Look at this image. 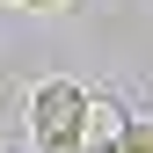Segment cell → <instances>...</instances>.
I'll return each mask as SVG.
<instances>
[{
	"instance_id": "1",
	"label": "cell",
	"mask_w": 153,
	"mask_h": 153,
	"mask_svg": "<svg viewBox=\"0 0 153 153\" xmlns=\"http://www.w3.org/2000/svg\"><path fill=\"white\" fill-rule=\"evenodd\" d=\"M80 109H88L80 80H36V95H29L36 153H80Z\"/></svg>"
},
{
	"instance_id": "2",
	"label": "cell",
	"mask_w": 153,
	"mask_h": 153,
	"mask_svg": "<svg viewBox=\"0 0 153 153\" xmlns=\"http://www.w3.org/2000/svg\"><path fill=\"white\" fill-rule=\"evenodd\" d=\"M124 139V102L117 95H88V109H80V153H117Z\"/></svg>"
},
{
	"instance_id": "3",
	"label": "cell",
	"mask_w": 153,
	"mask_h": 153,
	"mask_svg": "<svg viewBox=\"0 0 153 153\" xmlns=\"http://www.w3.org/2000/svg\"><path fill=\"white\" fill-rule=\"evenodd\" d=\"M117 153H153V124L124 117V139H117Z\"/></svg>"
},
{
	"instance_id": "4",
	"label": "cell",
	"mask_w": 153,
	"mask_h": 153,
	"mask_svg": "<svg viewBox=\"0 0 153 153\" xmlns=\"http://www.w3.org/2000/svg\"><path fill=\"white\" fill-rule=\"evenodd\" d=\"M15 7H66V0H15Z\"/></svg>"
}]
</instances>
